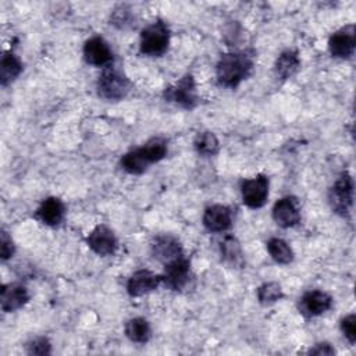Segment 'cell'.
I'll list each match as a JSON object with an SVG mask.
<instances>
[{
  "label": "cell",
  "mask_w": 356,
  "mask_h": 356,
  "mask_svg": "<svg viewBox=\"0 0 356 356\" xmlns=\"http://www.w3.org/2000/svg\"><path fill=\"white\" fill-rule=\"evenodd\" d=\"M242 200L250 209H259L264 206L268 197V178L266 175H257L250 179H245L241 185Z\"/></svg>",
  "instance_id": "cell-7"
},
{
  "label": "cell",
  "mask_w": 356,
  "mask_h": 356,
  "mask_svg": "<svg viewBox=\"0 0 356 356\" xmlns=\"http://www.w3.org/2000/svg\"><path fill=\"white\" fill-rule=\"evenodd\" d=\"M282 289L281 285L277 282H267L259 286L257 289V299L261 305H271L275 303L282 298Z\"/></svg>",
  "instance_id": "cell-25"
},
{
  "label": "cell",
  "mask_w": 356,
  "mask_h": 356,
  "mask_svg": "<svg viewBox=\"0 0 356 356\" xmlns=\"http://www.w3.org/2000/svg\"><path fill=\"white\" fill-rule=\"evenodd\" d=\"M189 273H191L189 260L185 259L184 256H179L175 260L165 264L161 278L168 288L178 291L188 284Z\"/></svg>",
  "instance_id": "cell-9"
},
{
  "label": "cell",
  "mask_w": 356,
  "mask_h": 356,
  "mask_svg": "<svg viewBox=\"0 0 356 356\" xmlns=\"http://www.w3.org/2000/svg\"><path fill=\"white\" fill-rule=\"evenodd\" d=\"M218 139L217 136L210 132V131H204L197 134L196 139H195V149L197 150L199 154L203 156H213L218 152Z\"/></svg>",
  "instance_id": "cell-24"
},
{
  "label": "cell",
  "mask_w": 356,
  "mask_h": 356,
  "mask_svg": "<svg viewBox=\"0 0 356 356\" xmlns=\"http://www.w3.org/2000/svg\"><path fill=\"white\" fill-rule=\"evenodd\" d=\"M253 68V58L245 51L222 54L217 64V79L222 86L235 88Z\"/></svg>",
  "instance_id": "cell-2"
},
{
  "label": "cell",
  "mask_w": 356,
  "mask_h": 356,
  "mask_svg": "<svg viewBox=\"0 0 356 356\" xmlns=\"http://www.w3.org/2000/svg\"><path fill=\"white\" fill-rule=\"evenodd\" d=\"M1 260H7L14 254V243L13 239L7 235L6 231H1V245H0Z\"/></svg>",
  "instance_id": "cell-28"
},
{
  "label": "cell",
  "mask_w": 356,
  "mask_h": 356,
  "mask_svg": "<svg viewBox=\"0 0 356 356\" xmlns=\"http://www.w3.org/2000/svg\"><path fill=\"white\" fill-rule=\"evenodd\" d=\"M299 65L300 60L298 57V53L293 50H285L278 56L275 61V72L282 79H286L298 71Z\"/></svg>",
  "instance_id": "cell-21"
},
{
  "label": "cell",
  "mask_w": 356,
  "mask_h": 356,
  "mask_svg": "<svg viewBox=\"0 0 356 356\" xmlns=\"http://www.w3.org/2000/svg\"><path fill=\"white\" fill-rule=\"evenodd\" d=\"M267 250L270 256L280 264H288L293 260V252L291 246L281 238H271L267 242Z\"/></svg>",
  "instance_id": "cell-23"
},
{
  "label": "cell",
  "mask_w": 356,
  "mask_h": 356,
  "mask_svg": "<svg viewBox=\"0 0 356 356\" xmlns=\"http://www.w3.org/2000/svg\"><path fill=\"white\" fill-rule=\"evenodd\" d=\"M152 252H153V256L157 260L163 261L164 264L182 256V249L178 239L170 235L157 236L152 245Z\"/></svg>",
  "instance_id": "cell-17"
},
{
  "label": "cell",
  "mask_w": 356,
  "mask_h": 356,
  "mask_svg": "<svg viewBox=\"0 0 356 356\" xmlns=\"http://www.w3.org/2000/svg\"><path fill=\"white\" fill-rule=\"evenodd\" d=\"M26 352L28 355H50L51 353V345L49 342L47 338L39 337L32 339L28 345H26Z\"/></svg>",
  "instance_id": "cell-26"
},
{
  "label": "cell",
  "mask_w": 356,
  "mask_h": 356,
  "mask_svg": "<svg viewBox=\"0 0 356 356\" xmlns=\"http://www.w3.org/2000/svg\"><path fill=\"white\" fill-rule=\"evenodd\" d=\"M341 330L350 343L356 342V316L353 313L342 318Z\"/></svg>",
  "instance_id": "cell-27"
},
{
  "label": "cell",
  "mask_w": 356,
  "mask_h": 356,
  "mask_svg": "<svg viewBox=\"0 0 356 356\" xmlns=\"http://www.w3.org/2000/svg\"><path fill=\"white\" fill-rule=\"evenodd\" d=\"M164 97L168 102H172L184 108H192L197 103L196 83L192 75L182 76L177 83L165 88Z\"/></svg>",
  "instance_id": "cell-6"
},
{
  "label": "cell",
  "mask_w": 356,
  "mask_h": 356,
  "mask_svg": "<svg viewBox=\"0 0 356 356\" xmlns=\"http://www.w3.org/2000/svg\"><path fill=\"white\" fill-rule=\"evenodd\" d=\"M83 58L90 65L108 67V64L113 61V53L103 38L95 36L86 40L83 46Z\"/></svg>",
  "instance_id": "cell-11"
},
{
  "label": "cell",
  "mask_w": 356,
  "mask_h": 356,
  "mask_svg": "<svg viewBox=\"0 0 356 356\" xmlns=\"http://www.w3.org/2000/svg\"><path fill=\"white\" fill-rule=\"evenodd\" d=\"M21 71L22 63L19 61V58L11 51L3 53L0 60V83L3 86L8 85L21 74Z\"/></svg>",
  "instance_id": "cell-19"
},
{
  "label": "cell",
  "mask_w": 356,
  "mask_h": 356,
  "mask_svg": "<svg viewBox=\"0 0 356 356\" xmlns=\"http://www.w3.org/2000/svg\"><path fill=\"white\" fill-rule=\"evenodd\" d=\"M309 353L310 355H323V356H325V355H334L335 349L330 343L323 342V343H317L314 348H312L309 350Z\"/></svg>",
  "instance_id": "cell-29"
},
{
  "label": "cell",
  "mask_w": 356,
  "mask_h": 356,
  "mask_svg": "<svg viewBox=\"0 0 356 356\" xmlns=\"http://www.w3.org/2000/svg\"><path fill=\"white\" fill-rule=\"evenodd\" d=\"M222 260L227 261L229 266L234 267H242L243 264V253L241 249V245L235 236H225L220 246Z\"/></svg>",
  "instance_id": "cell-20"
},
{
  "label": "cell",
  "mask_w": 356,
  "mask_h": 356,
  "mask_svg": "<svg viewBox=\"0 0 356 356\" xmlns=\"http://www.w3.org/2000/svg\"><path fill=\"white\" fill-rule=\"evenodd\" d=\"M97 92L103 99L120 100L129 92V81L121 70L108 65L99 76Z\"/></svg>",
  "instance_id": "cell-3"
},
{
  "label": "cell",
  "mask_w": 356,
  "mask_h": 356,
  "mask_svg": "<svg viewBox=\"0 0 356 356\" xmlns=\"http://www.w3.org/2000/svg\"><path fill=\"white\" fill-rule=\"evenodd\" d=\"M161 281V275H157L149 270H139L129 277L127 291L131 296H140L156 289Z\"/></svg>",
  "instance_id": "cell-14"
},
{
  "label": "cell",
  "mask_w": 356,
  "mask_h": 356,
  "mask_svg": "<svg viewBox=\"0 0 356 356\" xmlns=\"http://www.w3.org/2000/svg\"><path fill=\"white\" fill-rule=\"evenodd\" d=\"M88 246L100 256L113 254L117 249V238L106 225H97L86 238Z\"/></svg>",
  "instance_id": "cell-12"
},
{
  "label": "cell",
  "mask_w": 356,
  "mask_h": 356,
  "mask_svg": "<svg viewBox=\"0 0 356 356\" xmlns=\"http://www.w3.org/2000/svg\"><path fill=\"white\" fill-rule=\"evenodd\" d=\"M125 335L138 343H145L150 338V325L147 320L143 317H135L127 321L125 324Z\"/></svg>",
  "instance_id": "cell-22"
},
{
  "label": "cell",
  "mask_w": 356,
  "mask_h": 356,
  "mask_svg": "<svg viewBox=\"0 0 356 356\" xmlns=\"http://www.w3.org/2000/svg\"><path fill=\"white\" fill-rule=\"evenodd\" d=\"M356 47V32L355 25H346L331 35L328 40V49L332 57L349 58Z\"/></svg>",
  "instance_id": "cell-8"
},
{
  "label": "cell",
  "mask_w": 356,
  "mask_h": 356,
  "mask_svg": "<svg viewBox=\"0 0 356 356\" xmlns=\"http://www.w3.org/2000/svg\"><path fill=\"white\" fill-rule=\"evenodd\" d=\"M167 154V142L161 138H153L142 147L128 152L121 159V167L124 171L138 175L147 170L153 163L160 161Z\"/></svg>",
  "instance_id": "cell-1"
},
{
  "label": "cell",
  "mask_w": 356,
  "mask_h": 356,
  "mask_svg": "<svg viewBox=\"0 0 356 356\" xmlns=\"http://www.w3.org/2000/svg\"><path fill=\"white\" fill-rule=\"evenodd\" d=\"M29 299L28 291L21 284H7L0 291V306L3 312H14L22 307Z\"/></svg>",
  "instance_id": "cell-16"
},
{
  "label": "cell",
  "mask_w": 356,
  "mask_h": 356,
  "mask_svg": "<svg viewBox=\"0 0 356 356\" xmlns=\"http://www.w3.org/2000/svg\"><path fill=\"white\" fill-rule=\"evenodd\" d=\"M332 306V298L324 291L306 292L299 303V309L306 316H318L330 310Z\"/></svg>",
  "instance_id": "cell-13"
},
{
  "label": "cell",
  "mask_w": 356,
  "mask_h": 356,
  "mask_svg": "<svg viewBox=\"0 0 356 356\" xmlns=\"http://www.w3.org/2000/svg\"><path fill=\"white\" fill-rule=\"evenodd\" d=\"M328 200L335 213L341 216L349 213L353 204V179L348 172H342L334 182L328 192Z\"/></svg>",
  "instance_id": "cell-5"
},
{
  "label": "cell",
  "mask_w": 356,
  "mask_h": 356,
  "mask_svg": "<svg viewBox=\"0 0 356 356\" xmlns=\"http://www.w3.org/2000/svg\"><path fill=\"white\" fill-rule=\"evenodd\" d=\"M170 43V32L164 22L157 21L146 26L140 33V53L152 57L165 53Z\"/></svg>",
  "instance_id": "cell-4"
},
{
  "label": "cell",
  "mask_w": 356,
  "mask_h": 356,
  "mask_svg": "<svg viewBox=\"0 0 356 356\" xmlns=\"http://www.w3.org/2000/svg\"><path fill=\"white\" fill-rule=\"evenodd\" d=\"M65 213V206L58 197H47L36 210V218L46 225H58Z\"/></svg>",
  "instance_id": "cell-18"
},
{
  "label": "cell",
  "mask_w": 356,
  "mask_h": 356,
  "mask_svg": "<svg viewBox=\"0 0 356 356\" xmlns=\"http://www.w3.org/2000/svg\"><path fill=\"white\" fill-rule=\"evenodd\" d=\"M203 224L211 232L227 231L232 224L231 210L222 204H213L203 214Z\"/></svg>",
  "instance_id": "cell-15"
},
{
  "label": "cell",
  "mask_w": 356,
  "mask_h": 356,
  "mask_svg": "<svg viewBox=\"0 0 356 356\" xmlns=\"http://www.w3.org/2000/svg\"><path fill=\"white\" fill-rule=\"evenodd\" d=\"M273 218L282 228L296 225L300 221V210L298 200L292 196H285L280 199L273 207Z\"/></svg>",
  "instance_id": "cell-10"
}]
</instances>
